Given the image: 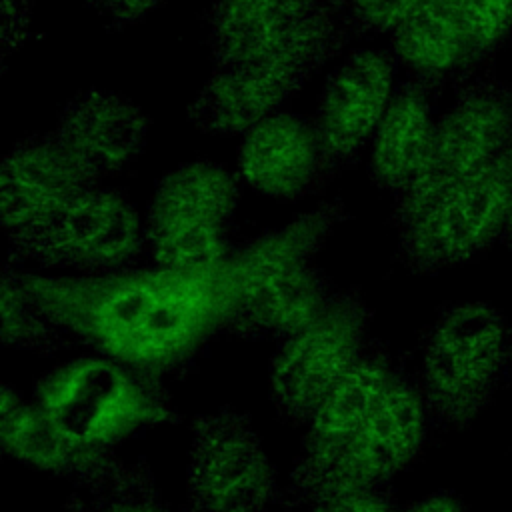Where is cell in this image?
Here are the masks:
<instances>
[{
	"label": "cell",
	"instance_id": "cell-26",
	"mask_svg": "<svg viewBox=\"0 0 512 512\" xmlns=\"http://www.w3.org/2000/svg\"><path fill=\"white\" fill-rule=\"evenodd\" d=\"M308 512H400L388 486L356 490L318 500L306 508Z\"/></svg>",
	"mask_w": 512,
	"mask_h": 512
},
{
	"label": "cell",
	"instance_id": "cell-1",
	"mask_svg": "<svg viewBox=\"0 0 512 512\" xmlns=\"http://www.w3.org/2000/svg\"><path fill=\"white\" fill-rule=\"evenodd\" d=\"M20 278L70 338L154 378L188 368L214 334L228 330L236 306L230 254L204 268L154 264Z\"/></svg>",
	"mask_w": 512,
	"mask_h": 512
},
{
	"label": "cell",
	"instance_id": "cell-15",
	"mask_svg": "<svg viewBox=\"0 0 512 512\" xmlns=\"http://www.w3.org/2000/svg\"><path fill=\"white\" fill-rule=\"evenodd\" d=\"M148 128V116L124 94L82 90L64 104L52 132L100 184L126 170L142 154Z\"/></svg>",
	"mask_w": 512,
	"mask_h": 512
},
{
	"label": "cell",
	"instance_id": "cell-19",
	"mask_svg": "<svg viewBox=\"0 0 512 512\" xmlns=\"http://www.w3.org/2000/svg\"><path fill=\"white\" fill-rule=\"evenodd\" d=\"M390 52L410 78L438 92L472 80L468 38L454 0H426L392 32Z\"/></svg>",
	"mask_w": 512,
	"mask_h": 512
},
{
	"label": "cell",
	"instance_id": "cell-21",
	"mask_svg": "<svg viewBox=\"0 0 512 512\" xmlns=\"http://www.w3.org/2000/svg\"><path fill=\"white\" fill-rule=\"evenodd\" d=\"M396 366L388 348L368 342L360 358L324 396L308 422L304 444L332 442L352 432L382 398Z\"/></svg>",
	"mask_w": 512,
	"mask_h": 512
},
{
	"label": "cell",
	"instance_id": "cell-9",
	"mask_svg": "<svg viewBox=\"0 0 512 512\" xmlns=\"http://www.w3.org/2000/svg\"><path fill=\"white\" fill-rule=\"evenodd\" d=\"M370 308L352 290H334L324 308L280 340L272 358L270 400L284 422L308 426L332 386L368 346Z\"/></svg>",
	"mask_w": 512,
	"mask_h": 512
},
{
	"label": "cell",
	"instance_id": "cell-3",
	"mask_svg": "<svg viewBox=\"0 0 512 512\" xmlns=\"http://www.w3.org/2000/svg\"><path fill=\"white\" fill-rule=\"evenodd\" d=\"M428 424L418 376L404 364L396 366L382 398L360 426L332 442L304 444L280 502L308 508L330 496L388 486L420 452Z\"/></svg>",
	"mask_w": 512,
	"mask_h": 512
},
{
	"label": "cell",
	"instance_id": "cell-2",
	"mask_svg": "<svg viewBox=\"0 0 512 512\" xmlns=\"http://www.w3.org/2000/svg\"><path fill=\"white\" fill-rule=\"evenodd\" d=\"M346 216L340 202L322 204L234 248L236 306L228 332L246 340H282L308 324L336 290L316 256Z\"/></svg>",
	"mask_w": 512,
	"mask_h": 512
},
{
	"label": "cell",
	"instance_id": "cell-7",
	"mask_svg": "<svg viewBox=\"0 0 512 512\" xmlns=\"http://www.w3.org/2000/svg\"><path fill=\"white\" fill-rule=\"evenodd\" d=\"M412 184L394 198L392 226L418 218L440 196L490 166L512 142V84L490 70L456 90Z\"/></svg>",
	"mask_w": 512,
	"mask_h": 512
},
{
	"label": "cell",
	"instance_id": "cell-29",
	"mask_svg": "<svg viewBox=\"0 0 512 512\" xmlns=\"http://www.w3.org/2000/svg\"><path fill=\"white\" fill-rule=\"evenodd\" d=\"M400 512H466V506L452 492H436L410 504Z\"/></svg>",
	"mask_w": 512,
	"mask_h": 512
},
{
	"label": "cell",
	"instance_id": "cell-30",
	"mask_svg": "<svg viewBox=\"0 0 512 512\" xmlns=\"http://www.w3.org/2000/svg\"><path fill=\"white\" fill-rule=\"evenodd\" d=\"M500 242H502L504 248L512 254V208H510V216H508V222H506V228H504V232H502Z\"/></svg>",
	"mask_w": 512,
	"mask_h": 512
},
{
	"label": "cell",
	"instance_id": "cell-11",
	"mask_svg": "<svg viewBox=\"0 0 512 512\" xmlns=\"http://www.w3.org/2000/svg\"><path fill=\"white\" fill-rule=\"evenodd\" d=\"M8 242L14 260L98 276L132 268L146 252V228L124 192L96 186L38 230Z\"/></svg>",
	"mask_w": 512,
	"mask_h": 512
},
{
	"label": "cell",
	"instance_id": "cell-4",
	"mask_svg": "<svg viewBox=\"0 0 512 512\" xmlns=\"http://www.w3.org/2000/svg\"><path fill=\"white\" fill-rule=\"evenodd\" d=\"M350 40L354 36L344 0H332L282 46L246 62L212 68L188 106V118L206 134L248 132L278 112Z\"/></svg>",
	"mask_w": 512,
	"mask_h": 512
},
{
	"label": "cell",
	"instance_id": "cell-8",
	"mask_svg": "<svg viewBox=\"0 0 512 512\" xmlns=\"http://www.w3.org/2000/svg\"><path fill=\"white\" fill-rule=\"evenodd\" d=\"M240 184L220 164L196 160L168 172L146 218V250L154 264L204 268L228 258V230Z\"/></svg>",
	"mask_w": 512,
	"mask_h": 512
},
{
	"label": "cell",
	"instance_id": "cell-5",
	"mask_svg": "<svg viewBox=\"0 0 512 512\" xmlns=\"http://www.w3.org/2000/svg\"><path fill=\"white\" fill-rule=\"evenodd\" d=\"M34 402L72 444L86 450L112 452L146 428L178 420L154 376L102 354L46 372Z\"/></svg>",
	"mask_w": 512,
	"mask_h": 512
},
{
	"label": "cell",
	"instance_id": "cell-25",
	"mask_svg": "<svg viewBox=\"0 0 512 512\" xmlns=\"http://www.w3.org/2000/svg\"><path fill=\"white\" fill-rule=\"evenodd\" d=\"M426 0H344L346 20L354 38L394 32Z\"/></svg>",
	"mask_w": 512,
	"mask_h": 512
},
{
	"label": "cell",
	"instance_id": "cell-20",
	"mask_svg": "<svg viewBox=\"0 0 512 512\" xmlns=\"http://www.w3.org/2000/svg\"><path fill=\"white\" fill-rule=\"evenodd\" d=\"M0 438L6 456L74 482L94 474L112 456V452L72 444L36 402L24 400L10 386L2 388Z\"/></svg>",
	"mask_w": 512,
	"mask_h": 512
},
{
	"label": "cell",
	"instance_id": "cell-22",
	"mask_svg": "<svg viewBox=\"0 0 512 512\" xmlns=\"http://www.w3.org/2000/svg\"><path fill=\"white\" fill-rule=\"evenodd\" d=\"M76 488L64 504L66 512H192L162 496L144 462H126L114 454Z\"/></svg>",
	"mask_w": 512,
	"mask_h": 512
},
{
	"label": "cell",
	"instance_id": "cell-12",
	"mask_svg": "<svg viewBox=\"0 0 512 512\" xmlns=\"http://www.w3.org/2000/svg\"><path fill=\"white\" fill-rule=\"evenodd\" d=\"M186 498L192 512H264L282 498L248 414L220 408L194 420Z\"/></svg>",
	"mask_w": 512,
	"mask_h": 512
},
{
	"label": "cell",
	"instance_id": "cell-10",
	"mask_svg": "<svg viewBox=\"0 0 512 512\" xmlns=\"http://www.w3.org/2000/svg\"><path fill=\"white\" fill-rule=\"evenodd\" d=\"M512 208V142L480 174L396 230L398 258L414 274L472 260L502 238Z\"/></svg>",
	"mask_w": 512,
	"mask_h": 512
},
{
	"label": "cell",
	"instance_id": "cell-17",
	"mask_svg": "<svg viewBox=\"0 0 512 512\" xmlns=\"http://www.w3.org/2000/svg\"><path fill=\"white\" fill-rule=\"evenodd\" d=\"M332 0H218L206 14L212 68L252 60L288 42Z\"/></svg>",
	"mask_w": 512,
	"mask_h": 512
},
{
	"label": "cell",
	"instance_id": "cell-28",
	"mask_svg": "<svg viewBox=\"0 0 512 512\" xmlns=\"http://www.w3.org/2000/svg\"><path fill=\"white\" fill-rule=\"evenodd\" d=\"M34 0H2V60L28 38Z\"/></svg>",
	"mask_w": 512,
	"mask_h": 512
},
{
	"label": "cell",
	"instance_id": "cell-23",
	"mask_svg": "<svg viewBox=\"0 0 512 512\" xmlns=\"http://www.w3.org/2000/svg\"><path fill=\"white\" fill-rule=\"evenodd\" d=\"M12 264L8 256L2 268V342L36 354L58 352L70 336L32 298Z\"/></svg>",
	"mask_w": 512,
	"mask_h": 512
},
{
	"label": "cell",
	"instance_id": "cell-6",
	"mask_svg": "<svg viewBox=\"0 0 512 512\" xmlns=\"http://www.w3.org/2000/svg\"><path fill=\"white\" fill-rule=\"evenodd\" d=\"M512 330L486 302H458L442 310L422 334L418 384L428 420L460 430L490 402L504 378Z\"/></svg>",
	"mask_w": 512,
	"mask_h": 512
},
{
	"label": "cell",
	"instance_id": "cell-18",
	"mask_svg": "<svg viewBox=\"0 0 512 512\" xmlns=\"http://www.w3.org/2000/svg\"><path fill=\"white\" fill-rule=\"evenodd\" d=\"M436 88L408 78L394 86L390 102L372 134L370 178L372 182L400 196L416 178L436 122L432 120Z\"/></svg>",
	"mask_w": 512,
	"mask_h": 512
},
{
	"label": "cell",
	"instance_id": "cell-24",
	"mask_svg": "<svg viewBox=\"0 0 512 512\" xmlns=\"http://www.w3.org/2000/svg\"><path fill=\"white\" fill-rule=\"evenodd\" d=\"M460 14L472 78L486 70L494 54L510 40L512 0H454Z\"/></svg>",
	"mask_w": 512,
	"mask_h": 512
},
{
	"label": "cell",
	"instance_id": "cell-16",
	"mask_svg": "<svg viewBox=\"0 0 512 512\" xmlns=\"http://www.w3.org/2000/svg\"><path fill=\"white\" fill-rule=\"evenodd\" d=\"M238 170L246 184L280 200H298L328 184L314 122L294 112H274L246 132Z\"/></svg>",
	"mask_w": 512,
	"mask_h": 512
},
{
	"label": "cell",
	"instance_id": "cell-31",
	"mask_svg": "<svg viewBox=\"0 0 512 512\" xmlns=\"http://www.w3.org/2000/svg\"><path fill=\"white\" fill-rule=\"evenodd\" d=\"M504 380H506V386H508V388H512V346H510V356H508V364H506Z\"/></svg>",
	"mask_w": 512,
	"mask_h": 512
},
{
	"label": "cell",
	"instance_id": "cell-14",
	"mask_svg": "<svg viewBox=\"0 0 512 512\" xmlns=\"http://www.w3.org/2000/svg\"><path fill=\"white\" fill-rule=\"evenodd\" d=\"M96 186L100 184L62 148L52 130L16 142L0 172L2 226L8 240L38 230Z\"/></svg>",
	"mask_w": 512,
	"mask_h": 512
},
{
	"label": "cell",
	"instance_id": "cell-13",
	"mask_svg": "<svg viewBox=\"0 0 512 512\" xmlns=\"http://www.w3.org/2000/svg\"><path fill=\"white\" fill-rule=\"evenodd\" d=\"M396 66L390 50H356L324 84L312 122L328 182L354 164L374 134L394 92Z\"/></svg>",
	"mask_w": 512,
	"mask_h": 512
},
{
	"label": "cell",
	"instance_id": "cell-32",
	"mask_svg": "<svg viewBox=\"0 0 512 512\" xmlns=\"http://www.w3.org/2000/svg\"><path fill=\"white\" fill-rule=\"evenodd\" d=\"M510 42H512V28H510Z\"/></svg>",
	"mask_w": 512,
	"mask_h": 512
},
{
	"label": "cell",
	"instance_id": "cell-27",
	"mask_svg": "<svg viewBox=\"0 0 512 512\" xmlns=\"http://www.w3.org/2000/svg\"><path fill=\"white\" fill-rule=\"evenodd\" d=\"M166 0H88L110 30H124L142 22Z\"/></svg>",
	"mask_w": 512,
	"mask_h": 512
}]
</instances>
